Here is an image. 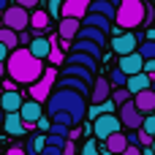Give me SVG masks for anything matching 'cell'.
<instances>
[{"label": "cell", "mask_w": 155, "mask_h": 155, "mask_svg": "<svg viewBox=\"0 0 155 155\" xmlns=\"http://www.w3.org/2000/svg\"><path fill=\"white\" fill-rule=\"evenodd\" d=\"M44 60H38L30 49L19 46L8 54L5 60V74L16 82V84H35L41 76H44Z\"/></svg>", "instance_id": "cell-1"}, {"label": "cell", "mask_w": 155, "mask_h": 155, "mask_svg": "<svg viewBox=\"0 0 155 155\" xmlns=\"http://www.w3.org/2000/svg\"><path fill=\"white\" fill-rule=\"evenodd\" d=\"M46 112H49V114H54V112H68V114H74L76 125H82V120L87 117V95H82V93H76V90H63V87H57V90H52V95L46 98Z\"/></svg>", "instance_id": "cell-2"}, {"label": "cell", "mask_w": 155, "mask_h": 155, "mask_svg": "<svg viewBox=\"0 0 155 155\" xmlns=\"http://www.w3.org/2000/svg\"><path fill=\"white\" fill-rule=\"evenodd\" d=\"M144 19H147V5L142 0H120L117 16H114L120 30H134V27L144 25Z\"/></svg>", "instance_id": "cell-3"}, {"label": "cell", "mask_w": 155, "mask_h": 155, "mask_svg": "<svg viewBox=\"0 0 155 155\" xmlns=\"http://www.w3.org/2000/svg\"><path fill=\"white\" fill-rule=\"evenodd\" d=\"M27 25H30V14H27V8H22V5H11V8L3 11V27H11V30H16V33H25Z\"/></svg>", "instance_id": "cell-4"}, {"label": "cell", "mask_w": 155, "mask_h": 155, "mask_svg": "<svg viewBox=\"0 0 155 155\" xmlns=\"http://www.w3.org/2000/svg\"><path fill=\"white\" fill-rule=\"evenodd\" d=\"M123 131V123H120V117L117 114H101V117H95V123H93V134L98 136V139H109L112 134H120Z\"/></svg>", "instance_id": "cell-5"}, {"label": "cell", "mask_w": 155, "mask_h": 155, "mask_svg": "<svg viewBox=\"0 0 155 155\" xmlns=\"http://www.w3.org/2000/svg\"><path fill=\"white\" fill-rule=\"evenodd\" d=\"M54 79H57V71H54V68H46L44 76H41L35 84H30V98H33V101H46V98L52 95Z\"/></svg>", "instance_id": "cell-6"}, {"label": "cell", "mask_w": 155, "mask_h": 155, "mask_svg": "<svg viewBox=\"0 0 155 155\" xmlns=\"http://www.w3.org/2000/svg\"><path fill=\"white\" fill-rule=\"evenodd\" d=\"M120 123L125 125V128H131V131H139L142 128V123H144V114L136 109V104H134V98L131 101H125L123 106H120Z\"/></svg>", "instance_id": "cell-7"}, {"label": "cell", "mask_w": 155, "mask_h": 155, "mask_svg": "<svg viewBox=\"0 0 155 155\" xmlns=\"http://www.w3.org/2000/svg\"><path fill=\"white\" fill-rule=\"evenodd\" d=\"M139 35L136 33H123V35H114L112 38V49L120 54V57H125V54H134L136 49H139Z\"/></svg>", "instance_id": "cell-8"}, {"label": "cell", "mask_w": 155, "mask_h": 155, "mask_svg": "<svg viewBox=\"0 0 155 155\" xmlns=\"http://www.w3.org/2000/svg\"><path fill=\"white\" fill-rule=\"evenodd\" d=\"M19 117L25 120V125H27V128H35V123L44 117L41 101H33V98H30V101H25V104H22V109H19Z\"/></svg>", "instance_id": "cell-9"}, {"label": "cell", "mask_w": 155, "mask_h": 155, "mask_svg": "<svg viewBox=\"0 0 155 155\" xmlns=\"http://www.w3.org/2000/svg\"><path fill=\"white\" fill-rule=\"evenodd\" d=\"M90 11V0H65L60 8V19L63 16H74V19H84Z\"/></svg>", "instance_id": "cell-10"}, {"label": "cell", "mask_w": 155, "mask_h": 155, "mask_svg": "<svg viewBox=\"0 0 155 155\" xmlns=\"http://www.w3.org/2000/svg\"><path fill=\"white\" fill-rule=\"evenodd\" d=\"M79 30H82V19L63 16V19L57 22V35H60L63 41H71V38H76V35H79Z\"/></svg>", "instance_id": "cell-11"}, {"label": "cell", "mask_w": 155, "mask_h": 155, "mask_svg": "<svg viewBox=\"0 0 155 155\" xmlns=\"http://www.w3.org/2000/svg\"><path fill=\"white\" fill-rule=\"evenodd\" d=\"M117 68H120L123 74H128V76H134V74H142V71H144V57H142L139 52H134V54H125V57H120Z\"/></svg>", "instance_id": "cell-12"}, {"label": "cell", "mask_w": 155, "mask_h": 155, "mask_svg": "<svg viewBox=\"0 0 155 155\" xmlns=\"http://www.w3.org/2000/svg\"><path fill=\"white\" fill-rule=\"evenodd\" d=\"M109 98H112V82H109L106 76H95L90 101H93V104H104V101H109Z\"/></svg>", "instance_id": "cell-13"}, {"label": "cell", "mask_w": 155, "mask_h": 155, "mask_svg": "<svg viewBox=\"0 0 155 155\" xmlns=\"http://www.w3.org/2000/svg\"><path fill=\"white\" fill-rule=\"evenodd\" d=\"M82 25H87V27H98V30H104V33H114V35H120V33L112 27V19L104 16V14H95V11H87V16L82 19Z\"/></svg>", "instance_id": "cell-14"}, {"label": "cell", "mask_w": 155, "mask_h": 155, "mask_svg": "<svg viewBox=\"0 0 155 155\" xmlns=\"http://www.w3.org/2000/svg\"><path fill=\"white\" fill-rule=\"evenodd\" d=\"M134 104H136V109L142 112V114H153L155 112V90H142V93H136L134 95Z\"/></svg>", "instance_id": "cell-15"}, {"label": "cell", "mask_w": 155, "mask_h": 155, "mask_svg": "<svg viewBox=\"0 0 155 155\" xmlns=\"http://www.w3.org/2000/svg\"><path fill=\"white\" fill-rule=\"evenodd\" d=\"M57 87H63V90H76V93H82V95H90V93H93V84L84 82V79H76V76H60Z\"/></svg>", "instance_id": "cell-16"}, {"label": "cell", "mask_w": 155, "mask_h": 155, "mask_svg": "<svg viewBox=\"0 0 155 155\" xmlns=\"http://www.w3.org/2000/svg\"><path fill=\"white\" fill-rule=\"evenodd\" d=\"M27 49H30L38 60H46L49 52H52V38H46V35H35V38L27 44Z\"/></svg>", "instance_id": "cell-17"}, {"label": "cell", "mask_w": 155, "mask_h": 155, "mask_svg": "<svg viewBox=\"0 0 155 155\" xmlns=\"http://www.w3.org/2000/svg\"><path fill=\"white\" fill-rule=\"evenodd\" d=\"M3 128H5V134H8V136H22V134L27 131V125H25V120L19 117V112H11V114H5V120H3Z\"/></svg>", "instance_id": "cell-18"}, {"label": "cell", "mask_w": 155, "mask_h": 155, "mask_svg": "<svg viewBox=\"0 0 155 155\" xmlns=\"http://www.w3.org/2000/svg\"><path fill=\"white\" fill-rule=\"evenodd\" d=\"M128 147H131V144H128V136H125L123 131H120V134H112V136L104 142V150H106V153H112V155L125 153Z\"/></svg>", "instance_id": "cell-19"}, {"label": "cell", "mask_w": 155, "mask_h": 155, "mask_svg": "<svg viewBox=\"0 0 155 155\" xmlns=\"http://www.w3.org/2000/svg\"><path fill=\"white\" fill-rule=\"evenodd\" d=\"M65 65H84V68H90L93 74H98V60L90 57V54H84V52H71V54L65 57Z\"/></svg>", "instance_id": "cell-20"}, {"label": "cell", "mask_w": 155, "mask_h": 155, "mask_svg": "<svg viewBox=\"0 0 155 155\" xmlns=\"http://www.w3.org/2000/svg\"><path fill=\"white\" fill-rule=\"evenodd\" d=\"M22 104H25V98H22L16 90H11V93H3V95H0V106H3V112H5V114L19 112V109H22Z\"/></svg>", "instance_id": "cell-21"}, {"label": "cell", "mask_w": 155, "mask_h": 155, "mask_svg": "<svg viewBox=\"0 0 155 155\" xmlns=\"http://www.w3.org/2000/svg\"><path fill=\"white\" fill-rule=\"evenodd\" d=\"M71 49H74V52H84V54H90V57H95V60H101V57H104V54H101V49H104V46H98L95 41H87V38H76Z\"/></svg>", "instance_id": "cell-22"}, {"label": "cell", "mask_w": 155, "mask_h": 155, "mask_svg": "<svg viewBox=\"0 0 155 155\" xmlns=\"http://www.w3.org/2000/svg\"><path fill=\"white\" fill-rule=\"evenodd\" d=\"M60 76H76V79H84V82H90V84L95 82V74H93L90 68H84V65H65Z\"/></svg>", "instance_id": "cell-23"}, {"label": "cell", "mask_w": 155, "mask_h": 155, "mask_svg": "<svg viewBox=\"0 0 155 155\" xmlns=\"http://www.w3.org/2000/svg\"><path fill=\"white\" fill-rule=\"evenodd\" d=\"M125 87H128L134 95H136V93H142V90H150V74H144V71H142V74L128 76V84H125Z\"/></svg>", "instance_id": "cell-24"}, {"label": "cell", "mask_w": 155, "mask_h": 155, "mask_svg": "<svg viewBox=\"0 0 155 155\" xmlns=\"http://www.w3.org/2000/svg\"><path fill=\"white\" fill-rule=\"evenodd\" d=\"M90 11L104 14V16H109L112 22H114V16H117V5L109 3V0H90Z\"/></svg>", "instance_id": "cell-25"}, {"label": "cell", "mask_w": 155, "mask_h": 155, "mask_svg": "<svg viewBox=\"0 0 155 155\" xmlns=\"http://www.w3.org/2000/svg\"><path fill=\"white\" fill-rule=\"evenodd\" d=\"M76 38L95 41L98 46H104V44H106V33H104V30H98V27H87V25H82V30H79V35H76Z\"/></svg>", "instance_id": "cell-26"}, {"label": "cell", "mask_w": 155, "mask_h": 155, "mask_svg": "<svg viewBox=\"0 0 155 155\" xmlns=\"http://www.w3.org/2000/svg\"><path fill=\"white\" fill-rule=\"evenodd\" d=\"M44 147H46V136L33 134V136L27 139V144H25V153H27V155H41V153H44Z\"/></svg>", "instance_id": "cell-27"}, {"label": "cell", "mask_w": 155, "mask_h": 155, "mask_svg": "<svg viewBox=\"0 0 155 155\" xmlns=\"http://www.w3.org/2000/svg\"><path fill=\"white\" fill-rule=\"evenodd\" d=\"M0 44H5L11 52H14V49H19V33H16V30H11V27H0Z\"/></svg>", "instance_id": "cell-28"}, {"label": "cell", "mask_w": 155, "mask_h": 155, "mask_svg": "<svg viewBox=\"0 0 155 155\" xmlns=\"http://www.w3.org/2000/svg\"><path fill=\"white\" fill-rule=\"evenodd\" d=\"M30 25H33L35 30H46V27H49V14L41 11V8H35V11L30 14Z\"/></svg>", "instance_id": "cell-29"}, {"label": "cell", "mask_w": 155, "mask_h": 155, "mask_svg": "<svg viewBox=\"0 0 155 155\" xmlns=\"http://www.w3.org/2000/svg\"><path fill=\"white\" fill-rule=\"evenodd\" d=\"M136 52H139L144 60H155V41H147V38H144V41L139 44V49H136Z\"/></svg>", "instance_id": "cell-30"}, {"label": "cell", "mask_w": 155, "mask_h": 155, "mask_svg": "<svg viewBox=\"0 0 155 155\" xmlns=\"http://www.w3.org/2000/svg\"><path fill=\"white\" fill-rule=\"evenodd\" d=\"M131 98H134V93H131L128 87H117V90L112 93V101H114L117 106H123V104H125V101H131Z\"/></svg>", "instance_id": "cell-31"}, {"label": "cell", "mask_w": 155, "mask_h": 155, "mask_svg": "<svg viewBox=\"0 0 155 155\" xmlns=\"http://www.w3.org/2000/svg\"><path fill=\"white\" fill-rule=\"evenodd\" d=\"M52 117V123H63V125H68V128H76V120H74V114H68V112H54V114H49Z\"/></svg>", "instance_id": "cell-32"}, {"label": "cell", "mask_w": 155, "mask_h": 155, "mask_svg": "<svg viewBox=\"0 0 155 155\" xmlns=\"http://www.w3.org/2000/svg\"><path fill=\"white\" fill-rule=\"evenodd\" d=\"M49 63H52V65H60V63H65L63 52L57 49V38H52V52H49Z\"/></svg>", "instance_id": "cell-33"}, {"label": "cell", "mask_w": 155, "mask_h": 155, "mask_svg": "<svg viewBox=\"0 0 155 155\" xmlns=\"http://www.w3.org/2000/svg\"><path fill=\"white\" fill-rule=\"evenodd\" d=\"M109 82H112L114 87H125V84H128V74H123L120 68H114L112 76H109Z\"/></svg>", "instance_id": "cell-34"}, {"label": "cell", "mask_w": 155, "mask_h": 155, "mask_svg": "<svg viewBox=\"0 0 155 155\" xmlns=\"http://www.w3.org/2000/svg\"><path fill=\"white\" fill-rule=\"evenodd\" d=\"M49 134H54V136H63V139H68V134H71V128H68V125H63V123H52V128H49Z\"/></svg>", "instance_id": "cell-35"}, {"label": "cell", "mask_w": 155, "mask_h": 155, "mask_svg": "<svg viewBox=\"0 0 155 155\" xmlns=\"http://www.w3.org/2000/svg\"><path fill=\"white\" fill-rule=\"evenodd\" d=\"M142 131H147L150 136H155V114H144V123H142Z\"/></svg>", "instance_id": "cell-36"}, {"label": "cell", "mask_w": 155, "mask_h": 155, "mask_svg": "<svg viewBox=\"0 0 155 155\" xmlns=\"http://www.w3.org/2000/svg\"><path fill=\"white\" fill-rule=\"evenodd\" d=\"M136 134H139V147H153L155 136H150V134H147V131H142V128H139Z\"/></svg>", "instance_id": "cell-37"}, {"label": "cell", "mask_w": 155, "mask_h": 155, "mask_svg": "<svg viewBox=\"0 0 155 155\" xmlns=\"http://www.w3.org/2000/svg\"><path fill=\"white\" fill-rule=\"evenodd\" d=\"M82 155H101V153H98V144H95L93 139H87L84 147H82Z\"/></svg>", "instance_id": "cell-38"}, {"label": "cell", "mask_w": 155, "mask_h": 155, "mask_svg": "<svg viewBox=\"0 0 155 155\" xmlns=\"http://www.w3.org/2000/svg\"><path fill=\"white\" fill-rule=\"evenodd\" d=\"M65 142H68V139L54 136V134H49V136H46V144H54V147H65Z\"/></svg>", "instance_id": "cell-39"}, {"label": "cell", "mask_w": 155, "mask_h": 155, "mask_svg": "<svg viewBox=\"0 0 155 155\" xmlns=\"http://www.w3.org/2000/svg\"><path fill=\"white\" fill-rule=\"evenodd\" d=\"M63 3H65V0H49V14H52V16H60Z\"/></svg>", "instance_id": "cell-40"}, {"label": "cell", "mask_w": 155, "mask_h": 155, "mask_svg": "<svg viewBox=\"0 0 155 155\" xmlns=\"http://www.w3.org/2000/svg\"><path fill=\"white\" fill-rule=\"evenodd\" d=\"M41 155H63V147H54V144H46Z\"/></svg>", "instance_id": "cell-41"}, {"label": "cell", "mask_w": 155, "mask_h": 155, "mask_svg": "<svg viewBox=\"0 0 155 155\" xmlns=\"http://www.w3.org/2000/svg\"><path fill=\"white\" fill-rule=\"evenodd\" d=\"M63 155H76V144H74L71 139L65 142V147H63Z\"/></svg>", "instance_id": "cell-42"}, {"label": "cell", "mask_w": 155, "mask_h": 155, "mask_svg": "<svg viewBox=\"0 0 155 155\" xmlns=\"http://www.w3.org/2000/svg\"><path fill=\"white\" fill-rule=\"evenodd\" d=\"M11 90H16V82H14L11 76H8V79L3 82V93H11Z\"/></svg>", "instance_id": "cell-43"}, {"label": "cell", "mask_w": 155, "mask_h": 155, "mask_svg": "<svg viewBox=\"0 0 155 155\" xmlns=\"http://www.w3.org/2000/svg\"><path fill=\"white\" fill-rule=\"evenodd\" d=\"M120 155H142V147H139V144H131L125 153H120Z\"/></svg>", "instance_id": "cell-44"}, {"label": "cell", "mask_w": 155, "mask_h": 155, "mask_svg": "<svg viewBox=\"0 0 155 155\" xmlns=\"http://www.w3.org/2000/svg\"><path fill=\"white\" fill-rule=\"evenodd\" d=\"M35 128H41V131H49V128H52V123H49L46 117H41V120L35 123Z\"/></svg>", "instance_id": "cell-45"}, {"label": "cell", "mask_w": 155, "mask_h": 155, "mask_svg": "<svg viewBox=\"0 0 155 155\" xmlns=\"http://www.w3.org/2000/svg\"><path fill=\"white\" fill-rule=\"evenodd\" d=\"M8 54H11V49H8L5 44H0V63H5V60H8Z\"/></svg>", "instance_id": "cell-46"}, {"label": "cell", "mask_w": 155, "mask_h": 155, "mask_svg": "<svg viewBox=\"0 0 155 155\" xmlns=\"http://www.w3.org/2000/svg\"><path fill=\"white\" fill-rule=\"evenodd\" d=\"M16 5H22V8H35L38 0H16Z\"/></svg>", "instance_id": "cell-47"}, {"label": "cell", "mask_w": 155, "mask_h": 155, "mask_svg": "<svg viewBox=\"0 0 155 155\" xmlns=\"http://www.w3.org/2000/svg\"><path fill=\"white\" fill-rule=\"evenodd\" d=\"M5 155H27V153H25V147H8Z\"/></svg>", "instance_id": "cell-48"}, {"label": "cell", "mask_w": 155, "mask_h": 155, "mask_svg": "<svg viewBox=\"0 0 155 155\" xmlns=\"http://www.w3.org/2000/svg\"><path fill=\"white\" fill-rule=\"evenodd\" d=\"M144 74H155V60H144Z\"/></svg>", "instance_id": "cell-49"}, {"label": "cell", "mask_w": 155, "mask_h": 155, "mask_svg": "<svg viewBox=\"0 0 155 155\" xmlns=\"http://www.w3.org/2000/svg\"><path fill=\"white\" fill-rule=\"evenodd\" d=\"M79 136H82V131H79V125H76V128H71V134H68V139L74 142V139H79Z\"/></svg>", "instance_id": "cell-50"}, {"label": "cell", "mask_w": 155, "mask_h": 155, "mask_svg": "<svg viewBox=\"0 0 155 155\" xmlns=\"http://www.w3.org/2000/svg\"><path fill=\"white\" fill-rule=\"evenodd\" d=\"M30 41H33V38H30L27 33H19V44H30Z\"/></svg>", "instance_id": "cell-51"}, {"label": "cell", "mask_w": 155, "mask_h": 155, "mask_svg": "<svg viewBox=\"0 0 155 155\" xmlns=\"http://www.w3.org/2000/svg\"><path fill=\"white\" fill-rule=\"evenodd\" d=\"M144 38H147V41H155V27H153V30H147V35H144Z\"/></svg>", "instance_id": "cell-52"}, {"label": "cell", "mask_w": 155, "mask_h": 155, "mask_svg": "<svg viewBox=\"0 0 155 155\" xmlns=\"http://www.w3.org/2000/svg\"><path fill=\"white\" fill-rule=\"evenodd\" d=\"M142 155H155V147H144V150H142Z\"/></svg>", "instance_id": "cell-53"}, {"label": "cell", "mask_w": 155, "mask_h": 155, "mask_svg": "<svg viewBox=\"0 0 155 155\" xmlns=\"http://www.w3.org/2000/svg\"><path fill=\"white\" fill-rule=\"evenodd\" d=\"M5 8H8V0H0V14H3Z\"/></svg>", "instance_id": "cell-54"}, {"label": "cell", "mask_w": 155, "mask_h": 155, "mask_svg": "<svg viewBox=\"0 0 155 155\" xmlns=\"http://www.w3.org/2000/svg\"><path fill=\"white\" fill-rule=\"evenodd\" d=\"M3 120H5V112H3V106H0V128H3Z\"/></svg>", "instance_id": "cell-55"}, {"label": "cell", "mask_w": 155, "mask_h": 155, "mask_svg": "<svg viewBox=\"0 0 155 155\" xmlns=\"http://www.w3.org/2000/svg\"><path fill=\"white\" fill-rule=\"evenodd\" d=\"M3 74H5V63H0V76H3Z\"/></svg>", "instance_id": "cell-56"}, {"label": "cell", "mask_w": 155, "mask_h": 155, "mask_svg": "<svg viewBox=\"0 0 155 155\" xmlns=\"http://www.w3.org/2000/svg\"><path fill=\"white\" fill-rule=\"evenodd\" d=\"M109 3H114V5H120V0H109Z\"/></svg>", "instance_id": "cell-57"}, {"label": "cell", "mask_w": 155, "mask_h": 155, "mask_svg": "<svg viewBox=\"0 0 155 155\" xmlns=\"http://www.w3.org/2000/svg\"><path fill=\"white\" fill-rule=\"evenodd\" d=\"M0 27H3V14H0Z\"/></svg>", "instance_id": "cell-58"}, {"label": "cell", "mask_w": 155, "mask_h": 155, "mask_svg": "<svg viewBox=\"0 0 155 155\" xmlns=\"http://www.w3.org/2000/svg\"><path fill=\"white\" fill-rule=\"evenodd\" d=\"M0 155H5V153H0Z\"/></svg>", "instance_id": "cell-59"}]
</instances>
